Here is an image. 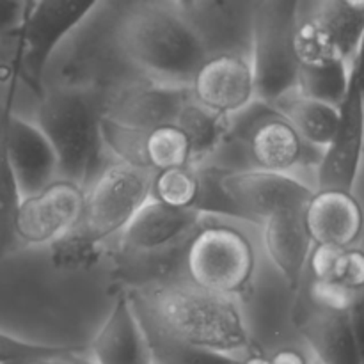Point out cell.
<instances>
[{
    "mask_svg": "<svg viewBox=\"0 0 364 364\" xmlns=\"http://www.w3.org/2000/svg\"><path fill=\"white\" fill-rule=\"evenodd\" d=\"M364 27V13L338 0H316L308 14L299 11L294 48L299 64L347 60L358 50Z\"/></svg>",
    "mask_w": 364,
    "mask_h": 364,
    "instance_id": "9c48e42d",
    "label": "cell"
},
{
    "mask_svg": "<svg viewBox=\"0 0 364 364\" xmlns=\"http://www.w3.org/2000/svg\"><path fill=\"white\" fill-rule=\"evenodd\" d=\"M13 112L14 103L7 107L0 121V259L13 255L20 245L14 235V219L21 194L7 155V119Z\"/></svg>",
    "mask_w": 364,
    "mask_h": 364,
    "instance_id": "83f0119b",
    "label": "cell"
},
{
    "mask_svg": "<svg viewBox=\"0 0 364 364\" xmlns=\"http://www.w3.org/2000/svg\"><path fill=\"white\" fill-rule=\"evenodd\" d=\"M338 2L350 7V9L359 11V13H364V0H338Z\"/></svg>",
    "mask_w": 364,
    "mask_h": 364,
    "instance_id": "f35d334b",
    "label": "cell"
},
{
    "mask_svg": "<svg viewBox=\"0 0 364 364\" xmlns=\"http://www.w3.org/2000/svg\"><path fill=\"white\" fill-rule=\"evenodd\" d=\"M263 0H194L183 11L206 57L240 53L251 59L255 20Z\"/></svg>",
    "mask_w": 364,
    "mask_h": 364,
    "instance_id": "5bb4252c",
    "label": "cell"
},
{
    "mask_svg": "<svg viewBox=\"0 0 364 364\" xmlns=\"http://www.w3.org/2000/svg\"><path fill=\"white\" fill-rule=\"evenodd\" d=\"M102 98L73 87L45 84L38 96L36 124L57 156V178L87 188L107 164L102 137Z\"/></svg>",
    "mask_w": 364,
    "mask_h": 364,
    "instance_id": "3957f363",
    "label": "cell"
},
{
    "mask_svg": "<svg viewBox=\"0 0 364 364\" xmlns=\"http://www.w3.org/2000/svg\"><path fill=\"white\" fill-rule=\"evenodd\" d=\"M311 244L352 247L364 231V212L354 191L316 188L302 210Z\"/></svg>",
    "mask_w": 364,
    "mask_h": 364,
    "instance_id": "e0dca14e",
    "label": "cell"
},
{
    "mask_svg": "<svg viewBox=\"0 0 364 364\" xmlns=\"http://www.w3.org/2000/svg\"><path fill=\"white\" fill-rule=\"evenodd\" d=\"M188 238L160 249H127L117 245L112 256L114 281L123 290L180 281L185 276L183 262Z\"/></svg>",
    "mask_w": 364,
    "mask_h": 364,
    "instance_id": "603a6c76",
    "label": "cell"
},
{
    "mask_svg": "<svg viewBox=\"0 0 364 364\" xmlns=\"http://www.w3.org/2000/svg\"><path fill=\"white\" fill-rule=\"evenodd\" d=\"M348 326H350L352 338H354L355 350L359 355V364H364V288L358 291L347 311Z\"/></svg>",
    "mask_w": 364,
    "mask_h": 364,
    "instance_id": "e575fe53",
    "label": "cell"
},
{
    "mask_svg": "<svg viewBox=\"0 0 364 364\" xmlns=\"http://www.w3.org/2000/svg\"><path fill=\"white\" fill-rule=\"evenodd\" d=\"M263 242L274 267L288 288L297 294L313 245L302 223V210H284L267 217L263 220Z\"/></svg>",
    "mask_w": 364,
    "mask_h": 364,
    "instance_id": "7402d4cb",
    "label": "cell"
},
{
    "mask_svg": "<svg viewBox=\"0 0 364 364\" xmlns=\"http://www.w3.org/2000/svg\"><path fill=\"white\" fill-rule=\"evenodd\" d=\"M7 155L21 198L45 188L57 178V156L36 123L13 112L7 119Z\"/></svg>",
    "mask_w": 364,
    "mask_h": 364,
    "instance_id": "ac0fdd59",
    "label": "cell"
},
{
    "mask_svg": "<svg viewBox=\"0 0 364 364\" xmlns=\"http://www.w3.org/2000/svg\"><path fill=\"white\" fill-rule=\"evenodd\" d=\"M223 146H237L256 169L277 173L308 164L318 166L323 151L306 142L272 103L258 98L228 116Z\"/></svg>",
    "mask_w": 364,
    "mask_h": 364,
    "instance_id": "8992f818",
    "label": "cell"
},
{
    "mask_svg": "<svg viewBox=\"0 0 364 364\" xmlns=\"http://www.w3.org/2000/svg\"><path fill=\"white\" fill-rule=\"evenodd\" d=\"M191 98L188 85L164 84L142 77L105 96L102 102L103 116L135 128L176 124Z\"/></svg>",
    "mask_w": 364,
    "mask_h": 364,
    "instance_id": "4fadbf2b",
    "label": "cell"
},
{
    "mask_svg": "<svg viewBox=\"0 0 364 364\" xmlns=\"http://www.w3.org/2000/svg\"><path fill=\"white\" fill-rule=\"evenodd\" d=\"M299 132L306 142L323 149L333 139L338 127L340 110L331 103L309 98L291 89L272 103Z\"/></svg>",
    "mask_w": 364,
    "mask_h": 364,
    "instance_id": "d4e9b609",
    "label": "cell"
},
{
    "mask_svg": "<svg viewBox=\"0 0 364 364\" xmlns=\"http://www.w3.org/2000/svg\"><path fill=\"white\" fill-rule=\"evenodd\" d=\"M114 38L135 70L164 84L188 85L206 59L198 32L174 2L135 0L121 7Z\"/></svg>",
    "mask_w": 364,
    "mask_h": 364,
    "instance_id": "6da1fadb",
    "label": "cell"
},
{
    "mask_svg": "<svg viewBox=\"0 0 364 364\" xmlns=\"http://www.w3.org/2000/svg\"><path fill=\"white\" fill-rule=\"evenodd\" d=\"M203 215L196 210L167 206L148 198L135 212L130 223L117 235L119 247L160 249L187 240L201 223Z\"/></svg>",
    "mask_w": 364,
    "mask_h": 364,
    "instance_id": "ffe728a7",
    "label": "cell"
},
{
    "mask_svg": "<svg viewBox=\"0 0 364 364\" xmlns=\"http://www.w3.org/2000/svg\"><path fill=\"white\" fill-rule=\"evenodd\" d=\"M192 98L220 116H231L256 98L251 59L240 53L208 55L196 70Z\"/></svg>",
    "mask_w": 364,
    "mask_h": 364,
    "instance_id": "2e32d148",
    "label": "cell"
},
{
    "mask_svg": "<svg viewBox=\"0 0 364 364\" xmlns=\"http://www.w3.org/2000/svg\"><path fill=\"white\" fill-rule=\"evenodd\" d=\"M350 80V63L327 60V63L299 64L297 89L304 96L340 107Z\"/></svg>",
    "mask_w": 364,
    "mask_h": 364,
    "instance_id": "f1b7e54d",
    "label": "cell"
},
{
    "mask_svg": "<svg viewBox=\"0 0 364 364\" xmlns=\"http://www.w3.org/2000/svg\"><path fill=\"white\" fill-rule=\"evenodd\" d=\"M338 110L336 132L316 166L318 188L354 191L364 148V95L352 68L347 95Z\"/></svg>",
    "mask_w": 364,
    "mask_h": 364,
    "instance_id": "7c38bea8",
    "label": "cell"
},
{
    "mask_svg": "<svg viewBox=\"0 0 364 364\" xmlns=\"http://www.w3.org/2000/svg\"><path fill=\"white\" fill-rule=\"evenodd\" d=\"M128 295V294H127ZM130 299V297H128ZM132 308L139 320L142 334H144L146 347H148L149 361L151 364H240L242 358L223 352L208 350V348L196 347V345L185 343L176 340L166 331L160 329L151 316L144 311L139 304L130 299Z\"/></svg>",
    "mask_w": 364,
    "mask_h": 364,
    "instance_id": "cb8c5ba5",
    "label": "cell"
},
{
    "mask_svg": "<svg viewBox=\"0 0 364 364\" xmlns=\"http://www.w3.org/2000/svg\"><path fill=\"white\" fill-rule=\"evenodd\" d=\"M223 185L255 224L284 210H304L313 188L287 173L265 169H226Z\"/></svg>",
    "mask_w": 364,
    "mask_h": 364,
    "instance_id": "9a60e30c",
    "label": "cell"
},
{
    "mask_svg": "<svg viewBox=\"0 0 364 364\" xmlns=\"http://www.w3.org/2000/svg\"><path fill=\"white\" fill-rule=\"evenodd\" d=\"M85 188L66 178H55L45 188L21 198L14 235L21 245H45L80 220Z\"/></svg>",
    "mask_w": 364,
    "mask_h": 364,
    "instance_id": "8fae6325",
    "label": "cell"
},
{
    "mask_svg": "<svg viewBox=\"0 0 364 364\" xmlns=\"http://www.w3.org/2000/svg\"><path fill=\"white\" fill-rule=\"evenodd\" d=\"M199 180L196 166H178L155 171L151 176L149 198L167 206L196 210Z\"/></svg>",
    "mask_w": 364,
    "mask_h": 364,
    "instance_id": "f546056e",
    "label": "cell"
},
{
    "mask_svg": "<svg viewBox=\"0 0 364 364\" xmlns=\"http://www.w3.org/2000/svg\"><path fill=\"white\" fill-rule=\"evenodd\" d=\"M269 364H308V359L297 348H281L269 355Z\"/></svg>",
    "mask_w": 364,
    "mask_h": 364,
    "instance_id": "d590c367",
    "label": "cell"
},
{
    "mask_svg": "<svg viewBox=\"0 0 364 364\" xmlns=\"http://www.w3.org/2000/svg\"><path fill=\"white\" fill-rule=\"evenodd\" d=\"M309 276L316 281H331L352 291L364 288V251L355 247L313 244L308 256Z\"/></svg>",
    "mask_w": 364,
    "mask_h": 364,
    "instance_id": "484cf974",
    "label": "cell"
},
{
    "mask_svg": "<svg viewBox=\"0 0 364 364\" xmlns=\"http://www.w3.org/2000/svg\"><path fill=\"white\" fill-rule=\"evenodd\" d=\"M102 137L112 159L146 171L194 166L191 141L176 124L135 128L102 116Z\"/></svg>",
    "mask_w": 364,
    "mask_h": 364,
    "instance_id": "30bf717a",
    "label": "cell"
},
{
    "mask_svg": "<svg viewBox=\"0 0 364 364\" xmlns=\"http://www.w3.org/2000/svg\"><path fill=\"white\" fill-rule=\"evenodd\" d=\"M100 0H32L20 27L9 34V63L18 85L38 98L57 46L95 11Z\"/></svg>",
    "mask_w": 364,
    "mask_h": 364,
    "instance_id": "5b68a950",
    "label": "cell"
},
{
    "mask_svg": "<svg viewBox=\"0 0 364 364\" xmlns=\"http://www.w3.org/2000/svg\"><path fill=\"white\" fill-rule=\"evenodd\" d=\"M50 252H52V263L57 269H85L91 267L100 259L103 252V245L95 244L85 238L80 231L75 228L68 230L55 240L50 242Z\"/></svg>",
    "mask_w": 364,
    "mask_h": 364,
    "instance_id": "1f68e13d",
    "label": "cell"
},
{
    "mask_svg": "<svg viewBox=\"0 0 364 364\" xmlns=\"http://www.w3.org/2000/svg\"><path fill=\"white\" fill-rule=\"evenodd\" d=\"M350 68H352V71L355 73V77H358L359 87H361V91L364 95V27L361 32V38H359L358 50H355L354 57H352V60H350Z\"/></svg>",
    "mask_w": 364,
    "mask_h": 364,
    "instance_id": "8d00e7d4",
    "label": "cell"
},
{
    "mask_svg": "<svg viewBox=\"0 0 364 364\" xmlns=\"http://www.w3.org/2000/svg\"><path fill=\"white\" fill-rule=\"evenodd\" d=\"M294 323L322 364H359L347 311H334L299 299Z\"/></svg>",
    "mask_w": 364,
    "mask_h": 364,
    "instance_id": "d6986e66",
    "label": "cell"
},
{
    "mask_svg": "<svg viewBox=\"0 0 364 364\" xmlns=\"http://www.w3.org/2000/svg\"><path fill=\"white\" fill-rule=\"evenodd\" d=\"M176 127H180L191 141L192 164L199 166L223 144L228 117L212 112L194 98H191L181 110Z\"/></svg>",
    "mask_w": 364,
    "mask_h": 364,
    "instance_id": "4316f807",
    "label": "cell"
},
{
    "mask_svg": "<svg viewBox=\"0 0 364 364\" xmlns=\"http://www.w3.org/2000/svg\"><path fill=\"white\" fill-rule=\"evenodd\" d=\"M84 350V347H73V345L32 343L0 331V364H28Z\"/></svg>",
    "mask_w": 364,
    "mask_h": 364,
    "instance_id": "d6a6232c",
    "label": "cell"
},
{
    "mask_svg": "<svg viewBox=\"0 0 364 364\" xmlns=\"http://www.w3.org/2000/svg\"><path fill=\"white\" fill-rule=\"evenodd\" d=\"M32 0H0V36L16 31L25 20Z\"/></svg>",
    "mask_w": 364,
    "mask_h": 364,
    "instance_id": "836d02e7",
    "label": "cell"
},
{
    "mask_svg": "<svg viewBox=\"0 0 364 364\" xmlns=\"http://www.w3.org/2000/svg\"><path fill=\"white\" fill-rule=\"evenodd\" d=\"M92 364H151L144 334L127 291L117 294L105 323L89 345Z\"/></svg>",
    "mask_w": 364,
    "mask_h": 364,
    "instance_id": "44dd1931",
    "label": "cell"
},
{
    "mask_svg": "<svg viewBox=\"0 0 364 364\" xmlns=\"http://www.w3.org/2000/svg\"><path fill=\"white\" fill-rule=\"evenodd\" d=\"M198 167V201H196V212L205 215L230 217V219L252 223L251 217L233 201L223 185V174L228 167L224 166H208Z\"/></svg>",
    "mask_w": 364,
    "mask_h": 364,
    "instance_id": "4dcf8cb0",
    "label": "cell"
},
{
    "mask_svg": "<svg viewBox=\"0 0 364 364\" xmlns=\"http://www.w3.org/2000/svg\"><path fill=\"white\" fill-rule=\"evenodd\" d=\"M151 176V171L117 159L107 160L85 188L82 215L75 230L98 245L117 237L149 198Z\"/></svg>",
    "mask_w": 364,
    "mask_h": 364,
    "instance_id": "ba28073f",
    "label": "cell"
},
{
    "mask_svg": "<svg viewBox=\"0 0 364 364\" xmlns=\"http://www.w3.org/2000/svg\"><path fill=\"white\" fill-rule=\"evenodd\" d=\"M174 4H176L178 7H180L181 11H185V9H188V7H191V4L194 2V0H173Z\"/></svg>",
    "mask_w": 364,
    "mask_h": 364,
    "instance_id": "ab89813d",
    "label": "cell"
},
{
    "mask_svg": "<svg viewBox=\"0 0 364 364\" xmlns=\"http://www.w3.org/2000/svg\"><path fill=\"white\" fill-rule=\"evenodd\" d=\"M183 269L194 287L231 299L244 297L255 277L256 252L240 228L201 219L185 247Z\"/></svg>",
    "mask_w": 364,
    "mask_h": 364,
    "instance_id": "277c9868",
    "label": "cell"
},
{
    "mask_svg": "<svg viewBox=\"0 0 364 364\" xmlns=\"http://www.w3.org/2000/svg\"><path fill=\"white\" fill-rule=\"evenodd\" d=\"M301 0H263L255 20L251 64L256 98L274 103L297 85L294 48Z\"/></svg>",
    "mask_w": 364,
    "mask_h": 364,
    "instance_id": "52a82bcc",
    "label": "cell"
},
{
    "mask_svg": "<svg viewBox=\"0 0 364 364\" xmlns=\"http://www.w3.org/2000/svg\"><path fill=\"white\" fill-rule=\"evenodd\" d=\"M240 364H269V355L262 350L259 347H256V343L249 348V352H245L242 355Z\"/></svg>",
    "mask_w": 364,
    "mask_h": 364,
    "instance_id": "74e56055",
    "label": "cell"
},
{
    "mask_svg": "<svg viewBox=\"0 0 364 364\" xmlns=\"http://www.w3.org/2000/svg\"><path fill=\"white\" fill-rule=\"evenodd\" d=\"M124 291L160 329L185 343L238 358L255 345L240 308L226 295L203 290L188 281Z\"/></svg>",
    "mask_w": 364,
    "mask_h": 364,
    "instance_id": "7a4b0ae2",
    "label": "cell"
}]
</instances>
